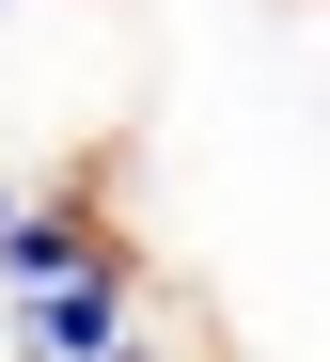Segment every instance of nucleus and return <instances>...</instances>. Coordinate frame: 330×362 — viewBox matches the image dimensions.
<instances>
[{
    "mask_svg": "<svg viewBox=\"0 0 330 362\" xmlns=\"http://www.w3.org/2000/svg\"><path fill=\"white\" fill-rule=\"evenodd\" d=\"M126 346H158V299H142L126 252H79L47 284H0V362H126Z\"/></svg>",
    "mask_w": 330,
    "mask_h": 362,
    "instance_id": "nucleus-1",
    "label": "nucleus"
}]
</instances>
